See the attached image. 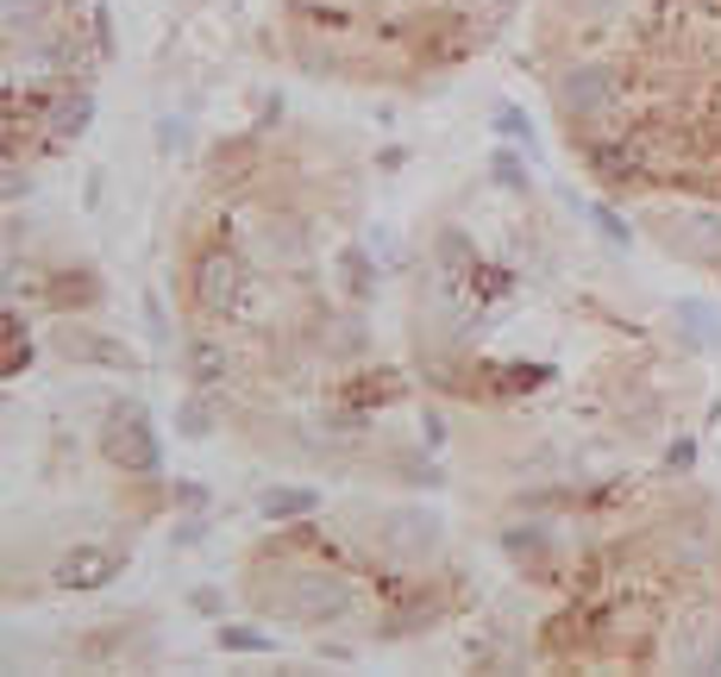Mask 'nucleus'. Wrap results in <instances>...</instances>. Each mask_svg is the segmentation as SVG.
<instances>
[{
  "label": "nucleus",
  "mask_w": 721,
  "mask_h": 677,
  "mask_svg": "<svg viewBox=\"0 0 721 677\" xmlns=\"http://www.w3.org/2000/svg\"><path fill=\"white\" fill-rule=\"evenodd\" d=\"M220 646H226V652H264L271 640H264L257 627H226V621H220Z\"/></svg>",
  "instance_id": "obj_7"
},
{
  "label": "nucleus",
  "mask_w": 721,
  "mask_h": 677,
  "mask_svg": "<svg viewBox=\"0 0 721 677\" xmlns=\"http://www.w3.org/2000/svg\"><path fill=\"white\" fill-rule=\"evenodd\" d=\"M490 170H496L502 189H527V170L515 164V157H508V150H496V157H490Z\"/></svg>",
  "instance_id": "obj_8"
},
{
  "label": "nucleus",
  "mask_w": 721,
  "mask_h": 677,
  "mask_svg": "<svg viewBox=\"0 0 721 677\" xmlns=\"http://www.w3.org/2000/svg\"><path fill=\"white\" fill-rule=\"evenodd\" d=\"M107 458H113L120 471H157V433H151L139 401H120V408L107 414Z\"/></svg>",
  "instance_id": "obj_1"
},
{
  "label": "nucleus",
  "mask_w": 721,
  "mask_h": 677,
  "mask_svg": "<svg viewBox=\"0 0 721 677\" xmlns=\"http://www.w3.org/2000/svg\"><path fill=\"white\" fill-rule=\"evenodd\" d=\"M120 571H125V552H113V546H70L63 558H57L50 583H57L63 596H95V590H107Z\"/></svg>",
  "instance_id": "obj_2"
},
{
  "label": "nucleus",
  "mask_w": 721,
  "mask_h": 677,
  "mask_svg": "<svg viewBox=\"0 0 721 677\" xmlns=\"http://www.w3.org/2000/svg\"><path fill=\"white\" fill-rule=\"evenodd\" d=\"M590 220L602 226V239H615V245H627V220H622V214H609V207H590Z\"/></svg>",
  "instance_id": "obj_9"
},
{
  "label": "nucleus",
  "mask_w": 721,
  "mask_h": 677,
  "mask_svg": "<svg viewBox=\"0 0 721 677\" xmlns=\"http://www.w3.org/2000/svg\"><path fill=\"white\" fill-rule=\"evenodd\" d=\"M321 496L314 489H271L264 496V521H296V515H314Z\"/></svg>",
  "instance_id": "obj_6"
},
{
  "label": "nucleus",
  "mask_w": 721,
  "mask_h": 677,
  "mask_svg": "<svg viewBox=\"0 0 721 677\" xmlns=\"http://www.w3.org/2000/svg\"><path fill=\"white\" fill-rule=\"evenodd\" d=\"M496 132H521V138H527V120L515 113V107H496Z\"/></svg>",
  "instance_id": "obj_10"
},
{
  "label": "nucleus",
  "mask_w": 721,
  "mask_h": 677,
  "mask_svg": "<svg viewBox=\"0 0 721 677\" xmlns=\"http://www.w3.org/2000/svg\"><path fill=\"white\" fill-rule=\"evenodd\" d=\"M88 120H95V95L88 88H70V95L50 100V138H82Z\"/></svg>",
  "instance_id": "obj_5"
},
{
  "label": "nucleus",
  "mask_w": 721,
  "mask_h": 677,
  "mask_svg": "<svg viewBox=\"0 0 721 677\" xmlns=\"http://www.w3.org/2000/svg\"><path fill=\"white\" fill-rule=\"evenodd\" d=\"M609 88H615V70H609V63H577V70H565V82H558L565 120H597L602 107L615 100Z\"/></svg>",
  "instance_id": "obj_3"
},
{
  "label": "nucleus",
  "mask_w": 721,
  "mask_h": 677,
  "mask_svg": "<svg viewBox=\"0 0 721 677\" xmlns=\"http://www.w3.org/2000/svg\"><path fill=\"white\" fill-rule=\"evenodd\" d=\"M232 289H239V257L232 251H220V245H207L195 257V307H226L232 301Z\"/></svg>",
  "instance_id": "obj_4"
}]
</instances>
